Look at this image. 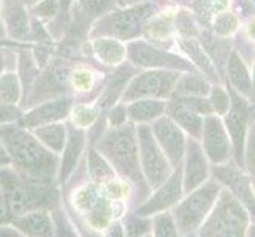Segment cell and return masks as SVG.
<instances>
[{"instance_id": "52a82bcc", "label": "cell", "mask_w": 255, "mask_h": 237, "mask_svg": "<svg viewBox=\"0 0 255 237\" xmlns=\"http://www.w3.org/2000/svg\"><path fill=\"white\" fill-rule=\"evenodd\" d=\"M221 190L222 185L216 179H208L203 185L187 193V196L174 206L173 217L181 234L187 236L198 230L214 207Z\"/></svg>"}, {"instance_id": "11a10c76", "label": "cell", "mask_w": 255, "mask_h": 237, "mask_svg": "<svg viewBox=\"0 0 255 237\" xmlns=\"http://www.w3.org/2000/svg\"><path fill=\"white\" fill-rule=\"evenodd\" d=\"M246 237H255V223L252 226H249L248 230V234H246Z\"/></svg>"}, {"instance_id": "cb8c5ba5", "label": "cell", "mask_w": 255, "mask_h": 237, "mask_svg": "<svg viewBox=\"0 0 255 237\" xmlns=\"http://www.w3.org/2000/svg\"><path fill=\"white\" fill-rule=\"evenodd\" d=\"M168 11H157L151 19H149L144 25L143 35L146 41L152 43V45L163 48V49H171L176 45L174 38V16L166 14Z\"/></svg>"}, {"instance_id": "6f0895ef", "label": "cell", "mask_w": 255, "mask_h": 237, "mask_svg": "<svg viewBox=\"0 0 255 237\" xmlns=\"http://www.w3.org/2000/svg\"><path fill=\"white\" fill-rule=\"evenodd\" d=\"M252 85H254V98H255V60H254V81H252Z\"/></svg>"}, {"instance_id": "f907efd6", "label": "cell", "mask_w": 255, "mask_h": 237, "mask_svg": "<svg viewBox=\"0 0 255 237\" xmlns=\"http://www.w3.org/2000/svg\"><path fill=\"white\" fill-rule=\"evenodd\" d=\"M118 8H124V6H131L136 3H143V2H151V0H114Z\"/></svg>"}, {"instance_id": "8fae6325", "label": "cell", "mask_w": 255, "mask_h": 237, "mask_svg": "<svg viewBox=\"0 0 255 237\" xmlns=\"http://www.w3.org/2000/svg\"><path fill=\"white\" fill-rule=\"evenodd\" d=\"M230 92V108L225 114L224 125L228 136H230L232 147H233V157L235 163L244 168V144H246V135H248L249 128V117H251V106L248 98H244L232 87H228Z\"/></svg>"}, {"instance_id": "603a6c76", "label": "cell", "mask_w": 255, "mask_h": 237, "mask_svg": "<svg viewBox=\"0 0 255 237\" xmlns=\"http://www.w3.org/2000/svg\"><path fill=\"white\" fill-rule=\"evenodd\" d=\"M0 19L3 22L6 40L11 41H29L30 33V19L29 8L21 3H3Z\"/></svg>"}, {"instance_id": "f5cc1de1", "label": "cell", "mask_w": 255, "mask_h": 237, "mask_svg": "<svg viewBox=\"0 0 255 237\" xmlns=\"http://www.w3.org/2000/svg\"><path fill=\"white\" fill-rule=\"evenodd\" d=\"M6 40V33H5V27H3V22L0 19V43Z\"/></svg>"}, {"instance_id": "8d00e7d4", "label": "cell", "mask_w": 255, "mask_h": 237, "mask_svg": "<svg viewBox=\"0 0 255 237\" xmlns=\"http://www.w3.org/2000/svg\"><path fill=\"white\" fill-rule=\"evenodd\" d=\"M152 231H154V237H179L181 236L173 214L166 212V210L160 214H155V217L152 218Z\"/></svg>"}, {"instance_id": "d6986e66", "label": "cell", "mask_w": 255, "mask_h": 237, "mask_svg": "<svg viewBox=\"0 0 255 237\" xmlns=\"http://www.w3.org/2000/svg\"><path fill=\"white\" fill-rule=\"evenodd\" d=\"M81 52L86 59L92 57L95 62H99L107 68H116L127 60L126 43L110 37L87 38L83 43Z\"/></svg>"}, {"instance_id": "7bdbcfd3", "label": "cell", "mask_w": 255, "mask_h": 237, "mask_svg": "<svg viewBox=\"0 0 255 237\" xmlns=\"http://www.w3.org/2000/svg\"><path fill=\"white\" fill-rule=\"evenodd\" d=\"M173 98H176L179 103H182L184 106H187L189 109L195 111L200 116H209V114H214L213 108H211V103L206 96H184V95H171Z\"/></svg>"}, {"instance_id": "d590c367", "label": "cell", "mask_w": 255, "mask_h": 237, "mask_svg": "<svg viewBox=\"0 0 255 237\" xmlns=\"http://www.w3.org/2000/svg\"><path fill=\"white\" fill-rule=\"evenodd\" d=\"M14 171L5 168H0V223H6L13 220V215L8 207V190L10 183L14 177Z\"/></svg>"}, {"instance_id": "d4e9b609", "label": "cell", "mask_w": 255, "mask_h": 237, "mask_svg": "<svg viewBox=\"0 0 255 237\" xmlns=\"http://www.w3.org/2000/svg\"><path fill=\"white\" fill-rule=\"evenodd\" d=\"M176 45L184 51V54L187 56V59L192 62V65L195 67L198 72L208 78L209 81L219 82V72L214 67L213 60L208 56V52L205 46L201 45V41L198 37H176Z\"/></svg>"}, {"instance_id": "7a4b0ae2", "label": "cell", "mask_w": 255, "mask_h": 237, "mask_svg": "<svg viewBox=\"0 0 255 237\" xmlns=\"http://www.w3.org/2000/svg\"><path fill=\"white\" fill-rule=\"evenodd\" d=\"M94 147L100 155L107 158L113 169L121 174L122 177L133 182L135 185L141 187L144 191L149 190V185L141 172V166H139L135 124L127 122L121 127L107 128L95 141Z\"/></svg>"}, {"instance_id": "4fadbf2b", "label": "cell", "mask_w": 255, "mask_h": 237, "mask_svg": "<svg viewBox=\"0 0 255 237\" xmlns=\"http://www.w3.org/2000/svg\"><path fill=\"white\" fill-rule=\"evenodd\" d=\"M201 141H203V151L208 161L213 164H222L230 161L233 155V147L230 136H228L224 122L219 116L209 114L203 119V130H201Z\"/></svg>"}, {"instance_id": "2e32d148", "label": "cell", "mask_w": 255, "mask_h": 237, "mask_svg": "<svg viewBox=\"0 0 255 237\" xmlns=\"http://www.w3.org/2000/svg\"><path fill=\"white\" fill-rule=\"evenodd\" d=\"M149 125H151L152 135L155 138L157 144L162 149L165 157L168 158L170 164L173 168L181 164L184 158V152H186V143H187L186 133H184L168 116H165V114L162 117L155 119L152 124H149Z\"/></svg>"}, {"instance_id": "ee69618b", "label": "cell", "mask_w": 255, "mask_h": 237, "mask_svg": "<svg viewBox=\"0 0 255 237\" xmlns=\"http://www.w3.org/2000/svg\"><path fill=\"white\" fill-rule=\"evenodd\" d=\"M54 237H78V234L73 231L72 225H70L68 218L60 209L54 210Z\"/></svg>"}, {"instance_id": "60d3db41", "label": "cell", "mask_w": 255, "mask_h": 237, "mask_svg": "<svg viewBox=\"0 0 255 237\" xmlns=\"http://www.w3.org/2000/svg\"><path fill=\"white\" fill-rule=\"evenodd\" d=\"M29 13L35 19L48 24L59 14V0H40L29 8Z\"/></svg>"}, {"instance_id": "4316f807", "label": "cell", "mask_w": 255, "mask_h": 237, "mask_svg": "<svg viewBox=\"0 0 255 237\" xmlns=\"http://www.w3.org/2000/svg\"><path fill=\"white\" fill-rule=\"evenodd\" d=\"M11 222L25 237H54V220L43 209L14 217Z\"/></svg>"}, {"instance_id": "8992f818", "label": "cell", "mask_w": 255, "mask_h": 237, "mask_svg": "<svg viewBox=\"0 0 255 237\" xmlns=\"http://www.w3.org/2000/svg\"><path fill=\"white\" fill-rule=\"evenodd\" d=\"M76 62L78 59L62 54L51 57L48 64L40 70V75L35 79L22 108L29 109L43 101L70 95V73Z\"/></svg>"}, {"instance_id": "7c38bea8", "label": "cell", "mask_w": 255, "mask_h": 237, "mask_svg": "<svg viewBox=\"0 0 255 237\" xmlns=\"http://www.w3.org/2000/svg\"><path fill=\"white\" fill-rule=\"evenodd\" d=\"M209 172L224 188L232 193L238 203L243 204L251 217V222L255 223V193L244 168H240L235 161H227L222 164H214Z\"/></svg>"}, {"instance_id": "c3c4849f", "label": "cell", "mask_w": 255, "mask_h": 237, "mask_svg": "<svg viewBox=\"0 0 255 237\" xmlns=\"http://www.w3.org/2000/svg\"><path fill=\"white\" fill-rule=\"evenodd\" d=\"M105 237H126L124 234V228H122V225L119 222H114L107 231V236Z\"/></svg>"}, {"instance_id": "30bf717a", "label": "cell", "mask_w": 255, "mask_h": 237, "mask_svg": "<svg viewBox=\"0 0 255 237\" xmlns=\"http://www.w3.org/2000/svg\"><path fill=\"white\" fill-rule=\"evenodd\" d=\"M181 73L171 70H144L138 72L127 89L121 96L122 103H130L141 98L168 100L174 92V85L178 82Z\"/></svg>"}, {"instance_id": "816d5d0a", "label": "cell", "mask_w": 255, "mask_h": 237, "mask_svg": "<svg viewBox=\"0 0 255 237\" xmlns=\"http://www.w3.org/2000/svg\"><path fill=\"white\" fill-rule=\"evenodd\" d=\"M37 2H40V0H3V3H21V5L27 6V8H30Z\"/></svg>"}, {"instance_id": "74e56055", "label": "cell", "mask_w": 255, "mask_h": 237, "mask_svg": "<svg viewBox=\"0 0 255 237\" xmlns=\"http://www.w3.org/2000/svg\"><path fill=\"white\" fill-rule=\"evenodd\" d=\"M244 168L248 172L252 188L255 193V119L251 122L246 135V144H244Z\"/></svg>"}, {"instance_id": "b9f144b4", "label": "cell", "mask_w": 255, "mask_h": 237, "mask_svg": "<svg viewBox=\"0 0 255 237\" xmlns=\"http://www.w3.org/2000/svg\"><path fill=\"white\" fill-rule=\"evenodd\" d=\"M236 29H238V17L235 13L222 11L214 16L213 30L217 37H230Z\"/></svg>"}, {"instance_id": "ffe728a7", "label": "cell", "mask_w": 255, "mask_h": 237, "mask_svg": "<svg viewBox=\"0 0 255 237\" xmlns=\"http://www.w3.org/2000/svg\"><path fill=\"white\" fill-rule=\"evenodd\" d=\"M107 76H100V72L94 65L83 64L81 60H78L70 73V92H75L78 96H81L80 103H91V100L97 101Z\"/></svg>"}, {"instance_id": "7dc6e473", "label": "cell", "mask_w": 255, "mask_h": 237, "mask_svg": "<svg viewBox=\"0 0 255 237\" xmlns=\"http://www.w3.org/2000/svg\"><path fill=\"white\" fill-rule=\"evenodd\" d=\"M13 64H16V54L11 49L0 48V75H2L6 68H13Z\"/></svg>"}, {"instance_id": "9f6ffc18", "label": "cell", "mask_w": 255, "mask_h": 237, "mask_svg": "<svg viewBox=\"0 0 255 237\" xmlns=\"http://www.w3.org/2000/svg\"><path fill=\"white\" fill-rule=\"evenodd\" d=\"M174 3H179V5H190L193 0H171Z\"/></svg>"}, {"instance_id": "6125c7cd", "label": "cell", "mask_w": 255, "mask_h": 237, "mask_svg": "<svg viewBox=\"0 0 255 237\" xmlns=\"http://www.w3.org/2000/svg\"><path fill=\"white\" fill-rule=\"evenodd\" d=\"M254 2H255V0H254Z\"/></svg>"}, {"instance_id": "ac0fdd59", "label": "cell", "mask_w": 255, "mask_h": 237, "mask_svg": "<svg viewBox=\"0 0 255 237\" xmlns=\"http://www.w3.org/2000/svg\"><path fill=\"white\" fill-rule=\"evenodd\" d=\"M75 204L80 207L81 212L87 217V220L91 222V225L102 228L107 226L113 209L110 199L105 195V191H102L99 187L95 185H86L80 188V191L75 196Z\"/></svg>"}, {"instance_id": "1f68e13d", "label": "cell", "mask_w": 255, "mask_h": 237, "mask_svg": "<svg viewBox=\"0 0 255 237\" xmlns=\"http://www.w3.org/2000/svg\"><path fill=\"white\" fill-rule=\"evenodd\" d=\"M211 90V81L198 72L181 73L178 82L174 85L173 95L184 96H208Z\"/></svg>"}, {"instance_id": "277c9868", "label": "cell", "mask_w": 255, "mask_h": 237, "mask_svg": "<svg viewBox=\"0 0 255 237\" xmlns=\"http://www.w3.org/2000/svg\"><path fill=\"white\" fill-rule=\"evenodd\" d=\"M251 217L241 203L222 187L214 207L198 228L197 237H246Z\"/></svg>"}, {"instance_id": "836d02e7", "label": "cell", "mask_w": 255, "mask_h": 237, "mask_svg": "<svg viewBox=\"0 0 255 237\" xmlns=\"http://www.w3.org/2000/svg\"><path fill=\"white\" fill-rule=\"evenodd\" d=\"M87 169H89L91 177L99 183H105L116 177V171L107 161V158L95 151V147H91L87 154Z\"/></svg>"}, {"instance_id": "4dcf8cb0", "label": "cell", "mask_w": 255, "mask_h": 237, "mask_svg": "<svg viewBox=\"0 0 255 237\" xmlns=\"http://www.w3.org/2000/svg\"><path fill=\"white\" fill-rule=\"evenodd\" d=\"M30 131L33 133V136L48 149V151L54 152L56 155L62 154L65 141H67V125L65 124L56 122V124L37 127Z\"/></svg>"}, {"instance_id": "83f0119b", "label": "cell", "mask_w": 255, "mask_h": 237, "mask_svg": "<svg viewBox=\"0 0 255 237\" xmlns=\"http://www.w3.org/2000/svg\"><path fill=\"white\" fill-rule=\"evenodd\" d=\"M227 75L230 79L232 89L236 90L244 98L254 100V85L252 78L249 75V70L246 67L244 60L238 54V51H230V56L227 59Z\"/></svg>"}, {"instance_id": "ab89813d", "label": "cell", "mask_w": 255, "mask_h": 237, "mask_svg": "<svg viewBox=\"0 0 255 237\" xmlns=\"http://www.w3.org/2000/svg\"><path fill=\"white\" fill-rule=\"evenodd\" d=\"M152 228V220L138 214H128L126 218V237H143Z\"/></svg>"}, {"instance_id": "484cf974", "label": "cell", "mask_w": 255, "mask_h": 237, "mask_svg": "<svg viewBox=\"0 0 255 237\" xmlns=\"http://www.w3.org/2000/svg\"><path fill=\"white\" fill-rule=\"evenodd\" d=\"M165 116H168L176 125H178L184 133H187L190 138L198 139L201 138V130H203V116H200L195 111L189 109L179 103L176 98L170 96L165 104Z\"/></svg>"}, {"instance_id": "db71d44e", "label": "cell", "mask_w": 255, "mask_h": 237, "mask_svg": "<svg viewBox=\"0 0 255 237\" xmlns=\"http://www.w3.org/2000/svg\"><path fill=\"white\" fill-rule=\"evenodd\" d=\"M11 161H10V158L8 157H0V168H5V166H8Z\"/></svg>"}, {"instance_id": "e0dca14e", "label": "cell", "mask_w": 255, "mask_h": 237, "mask_svg": "<svg viewBox=\"0 0 255 237\" xmlns=\"http://www.w3.org/2000/svg\"><path fill=\"white\" fill-rule=\"evenodd\" d=\"M209 179V164L203 147L197 139L189 138L186 143L182 163V188L184 193H190Z\"/></svg>"}, {"instance_id": "e575fe53", "label": "cell", "mask_w": 255, "mask_h": 237, "mask_svg": "<svg viewBox=\"0 0 255 237\" xmlns=\"http://www.w3.org/2000/svg\"><path fill=\"white\" fill-rule=\"evenodd\" d=\"M100 114H102V109L97 106V103L95 104L78 103L76 106L73 104L70 116H72V120H73V127L86 130L87 127L91 128L95 124L97 119L100 117Z\"/></svg>"}, {"instance_id": "bcb514c9", "label": "cell", "mask_w": 255, "mask_h": 237, "mask_svg": "<svg viewBox=\"0 0 255 237\" xmlns=\"http://www.w3.org/2000/svg\"><path fill=\"white\" fill-rule=\"evenodd\" d=\"M22 109L17 104H8L0 101V125L11 124L22 116Z\"/></svg>"}, {"instance_id": "f546056e", "label": "cell", "mask_w": 255, "mask_h": 237, "mask_svg": "<svg viewBox=\"0 0 255 237\" xmlns=\"http://www.w3.org/2000/svg\"><path fill=\"white\" fill-rule=\"evenodd\" d=\"M166 100L141 98L127 103V116L131 124H152L165 114Z\"/></svg>"}, {"instance_id": "9a60e30c", "label": "cell", "mask_w": 255, "mask_h": 237, "mask_svg": "<svg viewBox=\"0 0 255 237\" xmlns=\"http://www.w3.org/2000/svg\"><path fill=\"white\" fill-rule=\"evenodd\" d=\"M184 188H182V163L178 164L173 169L171 175L166 179L160 187L155 188L154 195L146 199L144 203L136 209L138 215L151 217L155 214H160L174 207L182 199Z\"/></svg>"}, {"instance_id": "3957f363", "label": "cell", "mask_w": 255, "mask_h": 237, "mask_svg": "<svg viewBox=\"0 0 255 237\" xmlns=\"http://www.w3.org/2000/svg\"><path fill=\"white\" fill-rule=\"evenodd\" d=\"M157 11H159V5L154 0L131 6L114 8L92 24L87 38L110 37L124 43L133 41L141 37L146 22Z\"/></svg>"}, {"instance_id": "f6af8a7d", "label": "cell", "mask_w": 255, "mask_h": 237, "mask_svg": "<svg viewBox=\"0 0 255 237\" xmlns=\"http://www.w3.org/2000/svg\"><path fill=\"white\" fill-rule=\"evenodd\" d=\"M107 122L110 127H121L128 122V116H127V104L126 103H116L114 106H111L108 109L107 114Z\"/></svg>"}, {"instance_id": "7402d4cb", "label": "cell", "mask_w": 255, "mask_h": 237, "mask_svg": "<svg viewBox=\"0 0 255 237\" xmlns=\"http://www.w3.org/2000/svg\"><path fill=\"white\" fill-rule=\"evenodd\" d=\"M86 131L83 128L76 127H67V141L62 151V158L59 160L57 168V177L59 182H67L70 175L76 169L80 158L86 147Z\"/></svg>"}, {"instance_id": "9c48e42d", "label": "cell", "mask_w": 255, "mask_h": 237, "mask_svg": "<svg viewBox=\"0 0 255 237\" xmlns=\"http://www.w3.org/2000/svg\"><path fill=\"white\" fill-rule=\"evenodd\" d=\"M136 138H138V155L139 166L144 175V180L149 188L155 190L170 177L173 172V166L168 158L165 157L162 149L157 144L149 124L136 125Z\"/></svg>"}, {"instance_id": "6da1fadb", "label": "cell", "mask_w": 255, "mask_h": 237, "mask_svg": "<svg viewBox=\"0 0 255 237\" xmlns=\"http://www.w3.org/2000/svg\"><path fill=\"white\" fill-rule=\"evenodd\" d=\"M0 144L17 174L33 179H52L59 168V155L48 151L30 130L16 122L0 125Z\"/></svg>"}, {"instance_id": "f35d334b", "label": "cell", "mask_w": 255, "mask_h": 237, "mask_svg": "<svg viewBox=\"0 0 255 237\" xmlns=\"http://www.w3.org/2000/svg\"><path fill=\"white\" fill-rule=\"evenodd\" d=\"M208 96H209L208 100L211 103V108H213V112L216 116H225L228 108H230V103H232L230 92L224 89L222 85L214 84V85H211V90H209Z\"/></svg>"}, {"instance_id": "ba28073f", "label": "cell", "mask_w": 255, "mask_h": 237, "mask_svg": "<svg viewBox=\"0 0 255 237\" xmlns=\"http://www.w3.org/2000/svg\"><path fill=\"white\" fill-rule=\"evenodd\" d=\"M127 60L139 70H171V72L187 73L198 72L189 59L176 52L163 49L146 41L144 38H136L126 43ZM200 73V72H198Z\"/></svg>"}, {"instance_id": "681fc988", "label": "cell", "mask_w": 255, "mask_h": 237, "mask_svg": "<svg viewBox=\"0 0 255 237\" xmlns=\"http://www.w3.org/2000/svg\"><path fill=\"white\" fill-rule=\"evenodd\" d=\"M0 237H25L19 230L10 226H0Z\"/></svg>"}, {"instance_id": "5b68a950", "label": "cell", "mask_w": 255, "mask_h": 237, "mask_svg": "<svg viewBox=\"0 0 255 237\" xmlns=\"http://www.w3.org/2000/svg\"><path fill=\"white\" fill-rule=\"evenodd\" d=\"M59 203V191L52 179H33L14 174L8 190V207L14 217L32 210L54 207Z\"/></svg>"}, {"instance_id": "94428289", "label": "cell", "mask_w": 255, "mask_h": 237, "mask_svg": "<svg viewBox=\"0 0 255 237\" xmlns=\"http://www.w3.org/2000/svg\"><path fill=\"white\" fill-rule=\"evenodd\" d=\"M143 237H152V236H147V234H146V236H143Z\"/></svg>"}, {"instance_id": "5bb4252c", "label": "cell", "mask_w": 255, "mask_h": 237, "mask_svg": "<svg viewBox=\"0 0 255 237\" xmlns=\"http://www.w3.org/2000/svg\"><path fill=\"white\" fill-rule=\"evenodd\" d=\"M73 104L75 101L70 95L43 101L37 106H32L25 112H22V116L16 120V124L25 130H33L41 125L62 122L70 116Z\"/></svg>"}, {"instance_id": "d6a6232c", "label": "cell", "mask_w": 255, "mask_h": 237, "mask_svg": "<svg viewBox=\"0 0 255 237\" xmlns=\"http://www.w3.org/2000/svg\"><path fill=\"white\" fill-rule=\"evenodd\" d=\"M21 81L16 70L6 68L0 75V101L8 104H19L21 103Z\"/></svg>"}, {"instance_id": "680465c9", "label": "cell", "mask_w": 255, "mask_h": 237, "mask_svg": "<svg viewBox=\"0 0 255 237\" xmlns=\"http://www.w3.org/2000/svg\"><path fill=\"white\" fill-rule=\"evenodd\" d=\"M2 8H3V0H0V13H2Z\"/></svg>"}, {"instance_id": "91938a15", "label": "cell", "mask_w": 255, "mask_h": 237, "mask_svg": "<svg viewBox=\"0 0 255 237\" xmlns=\"http://www.w3.org/2000/svg\"><path fill=\"white\" fill-rule=\"evenodd\" d=\"M187 237H197V236H195V234H193V233H192V234H187Z\"/></svg>"}, {"instance_id": "44dd1931", "label": "cell", "mask_w": 255, "mask_h": 237, "mask_svg": "<svg viewBox=\"0 0 255 237\" xmlns=\"http://www.w3.org/2000/svg\"><path fill=\"white\" fill-rule=\"evenodd\" d=\"M138 72L139 68L131 65L128 60H126L124 64L118 65L113 72H110L107 79H105L103 89L99 95V98H97V106L103 111V109H110L116 103H119L122 93H124L128 82L131 81V78Z\"/></svg>"}, {"instance_id": "f1b7e54d", "label": "cell", "mask_w": 255, "mask_h": 237, "mask_svg": "<svg viewBox=\"0 0 255 237\" xmlns=\"http://www.w3.org/2000/svg\"><path fill=\"white\" fill-rule=\"evenodd\" d=\"M16 54V73L19 76L21 81V106L24 101L27 100V95L32 89V85L35 82V79L40 75V67L35 62V57L32 54V49L25 48H13Z\"/></svg>"}]
</instances>
